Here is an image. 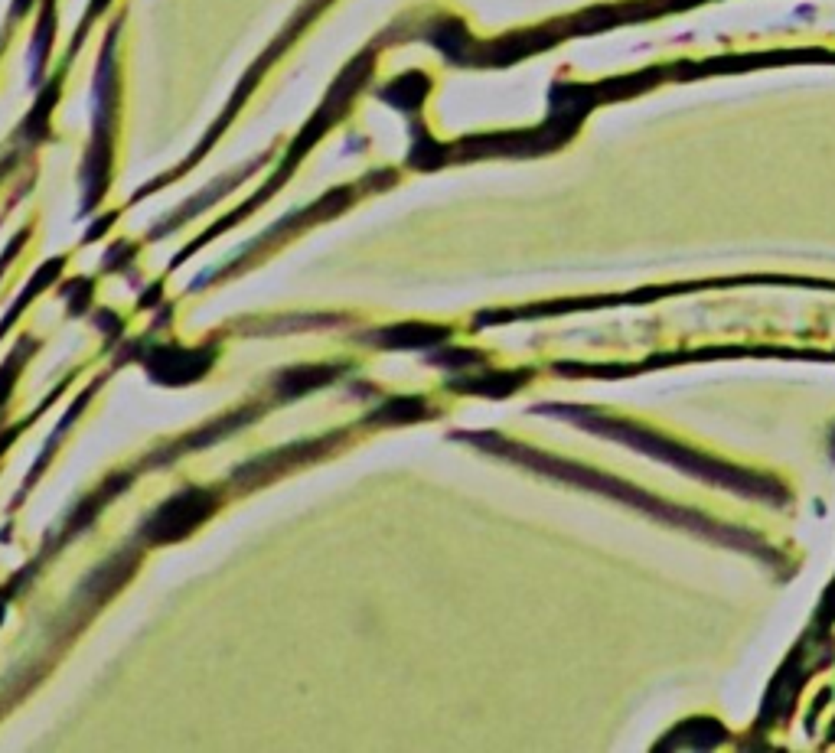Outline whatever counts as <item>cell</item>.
Returning a JSON list of instances; mask_svg holds the SVG:
<instances>
[{"mask_svg":"<svg viewBox=\"0 0 835 753\" xmlns=\"http://www.w3.org/2000/svg\"><path fill=\"white\" fill-rule=\"evenodd\" d=\"M212 496L202 490H186L180 496H173L160 512L147 522V538L151 541H180L186 532L200 525L202 518L212 512Z\"/></svg>","mask_w":835,"mask_h":753,"instance_id":"1","label":"cell"}]
</instances>
